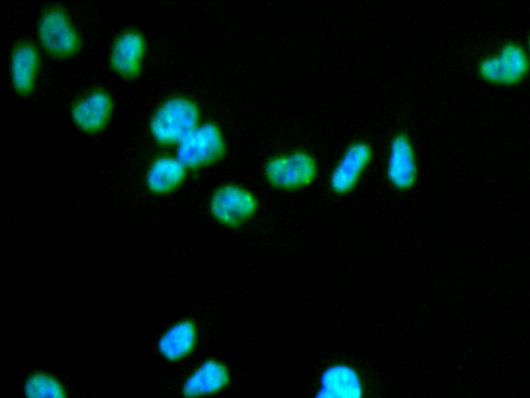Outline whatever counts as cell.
I'll list each match as a JSON object with an SVG mask.
<instances>
[{
	"instance_id": "obj_1",
	"label": "cell",
	"mask_w": 530,
	"mask_h": 398,
	"mask_svg": "<svg viewBox=\"0 0 530 398\" xmlns=\"http://www.w3.org/2000/svg\"><path fill=\"white\" fill-rule=\"evenodd\" d=\"M198 121V106L190 99L175 97L159 107L151 120L150 128L161 144H173L181 142L193 131Z\"/></svg>"
},
{
	"instance_id": "obj_2",
	"label": "cell",
	"mask_w": 530,
	"mask_h": 398,
	"mask_svg": "<svg viewBox=\"0 0 530 398\" xmlns=\"http://www.w3.org/2000/svg\"><path fill=\"white\" fill-rule=\"evenodd\" d=\"M317 170V162L310 153L296 151L270 159L265 164L264 176L277 188L293 190L311 184Z\"/></svg>"
},
{
	"instance_id": "obj_3",
	"label": "cell",
	"mask_w": 530,
	"mask_h": 398,
	"mask_svg": "<svg viewBox=\"0 0 530 398\" xmlns=\"http://www.w3.org/2000/svg\"><path fill=\"white\" fill-rule=\"evenodd\" d=\"M225 139L218 126L212 123L197 126L181 142L178 159L186 167L210 164L223 156Z\"/></svg>"
},
{
	"instance_id": "obj_4",
	"label": "cell",
	"mask_w": 530,
	"mask_h": 398,
	"mask_svg": "<svg viewBox=\"0 0 530 398\" xmlns=\"http://www.w3.org/2000/svg\"><path fill=\"white\" fill-rule=\"evenodd\" d=\"M39 39L55 55L73 54L79 47L78 34L64 10L49 8L39 22Z\"/></svg>"
},
{
	"instance_id": "obj_5",
	"label": "cell",
	"mask_w": 530,
	"mask_h": 398,
	"mask_svg": "<svg viewBox=\"0 0 530 398\" xmlns=\"http://www.w3.org/2000/svg\"><path fill=\"white\" fill-rule=\"evenodd\" d=\"M256 210L255 196L240 186L221 187L212 197V214L218 221L226 225L241 224L252 217Z\"/></svg>"
},
{
	"instance_id": "obj_6",
	"label": "cell",
	"mask_w": 530,
	"mask_h": 398,
	"mask_svg": "<svg viewBox=\"0 0 530 398\" xmlns=\"http://www.w3.org/2000/svg\"><path fill=\"white\" fill-rule=\"evenodd\" d=\"M372 159L371 147L359 141L347 148L331 175V187L344 194L356 187Z\"/></svg>"
},
{
	"instance_id": "obj_7",
	"label": "cell",
	"mask_w": 530,
	"mask_h": 398,
	"mask_svg": "<svg viewBox=\"0 0 530 398\" xmlns=\"http://www.w3.org/2000/svg\"><path fill=\"white\" fill-rule=\"evenodd\" d=\"M528 70L525 52L516 45H508L498 58L485 60L480 72L491 82L513 84L522 79Z\"/></svg>"
},
{
	"instance_id": "obj_8",
	"label": "cell",
	"mask_w": 530,
	"mask_h": 398,
	"mask_svg": "<svg viewBox=\"0 0 530 398\" xmlns=\"http://www.w3.org/2000/svg\"><path fill=\"white\" fill-rule=\"evenodd\" d=\"M388 178L398 189H408L417 180V162L409 138L397 135L391 144L388 161Z\"/></svg>"
},
{
	"instance_id": "obj_9",
	"label": "cell",
	"mask_w": 530,
	"mask_h": 398,
	"mask_svg": "<svg viewBox=\"0 0 530 398\" xmlns=\"http://www.w3.org/2000/svg\"><path fill=\"white\" fill-rule=\"evenodd\" d=\"M145 41L142 35L128 31L117 38L112 46L110 61L116 72L128 77L138 75L141 69Z\"/></svg>"
},
{
	"instance_id": "obj_10",
	"label": "cell",
	"mask_w": 530,
	"mask_h": 398,
	"mask_svg": "<svg viewBox=\"0 0 530 398\" xmlns=\"http://www.w3.org/2000/svg\"><path fill=\"white\" fill-rule=\"evenodd\" d=\"M112 99L105 91H95L79 100L72 109L74 122L86 131H97L108 122Z\"/></svg>"
},
{
	"instance_id": "obj_11",
	"label": "cell",
	"mask_w": 530,
	"mask_h": 398,
	"mask_svg": "<svg viewBox=\"0 0 530 398\" xmlns=\"http://www.w3.org/2000/svg\"><path fill=\"white\" fill-rule=\"evenodd\" d=\"M362 395L358 374L348 366L336 365L323 374L316 398H362Z\"/></svg>"
},
{
	"instance_id": "obj_12",
	"label": "cell",
	"mask_w": 530,
	"mask_h": 398,
	"mask_svg": "<svg viewBox=\"0 0 530 398\" xmlns=\"http://www.w3.org/2000/svg\"><path fill=\"white\" fill-rule=\"evenodd\" d=\"M38 67L39 54L34 45L23 43L14 49L11 76L16 91L27 94L33 90Z\"/></svg>"
},
{
	"instance_id": "obj_13",
	"label": "cell",
	"mask_w": 530,
	"mask_h": 398,
	"mask_svg": "<svg viewBox=\"0 0 530 398\" xmlns=\"http://www.w3.org/2000/svg\"><path fill=\"white\" fill-rule=\"evenodd\" d=\"M229 377L224 365L216 361L205 362L184 386V395L188 398L211 394L221 390Z\"/></svg>"
},
{
	"instance_id": "obj_14",
	"label": "cell",
	"mask_w": 530,
	"mask_h": 398,
	"mask_svg": "<svg viewBox=\"0 0 530 398\" xmlns=\"http://www.w3.org/2000/svg\"><path fill=\"white\" fill-rule=\"evenodd\" d=\"M185 174L186 166L178 158L162 157L152 164L146 183L152 191L164 193L179 186Z\"/></svg>"
},
{
	"instance_id": "obj_15",
	"label": "cell",
	"mask_w": 530,
	"mask_h": 398,
	"mask_svg": "<svg viewBox=\"0 0 530 398\" xmlns=\"http://www.w3.org/2000/svg\"><path fill=\"white\" fill-rule=\"evenodd\" d=\"M196 330L192 323L183 322L169 329L159 343L160 352L170 360L187 356L195 345Z\"/></svg>"
},
{
	"instance_id": "obj_16",
	"label": "cell",
	"mask_w": 530,
	"mask_h": 398,
	"mask_svg": "<svg viewBox=\"0 0 530 398\" xmlns=\"http://www.w3.org/2000/svg\"><path fill=\"white\" fill-rule=\"evenodd\" d=\"M26 398H67L60 383L45 374H36L25 384Z\"/></svg>"
},
{
	"instance_id": "obj_17",
	"label": "cell",
	"mask_w": 530,
	"mask_h": 398,
	"mask_svg": "<svg viewBox=\"0 0 530 398\" xmlns=\"http://www.w3.org/2000/svg\"><path fill=\"white\" fill-rule=\"evenodd\" d=\"M529 47H530V41H529Z\"/></svg>"
}]
</instances>
